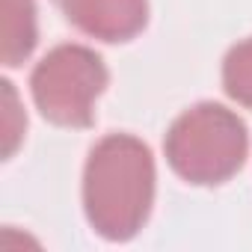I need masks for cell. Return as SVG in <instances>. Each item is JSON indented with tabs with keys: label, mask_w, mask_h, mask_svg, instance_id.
Segmentation results:
<instances>
[{
	"label": "cell",
	"mask_w": 252,
	"mask_h": 252,
	"mask_svg": "<svg viewBox=\"0 0 252 252\" xmlns=\"http://www.w3.org/2000/svg\"><path fill=\"white\" fill-rule=\"evenodd\" d=\"M155 158L134 134L101 137L83 166V211L95 234L110 243L134 240L155 205Z\"/></svg>",
	"instance_id": "1"
},
{
	"label": "cell",
	"mask_w": 252,
	"mask_h": 252,
	"mask_svg": "<svg viewBox=\"0 0 252 252\" xmlns=\"http://www.w3.org/2000/svg\"><path fill=\"white\" fill-rule=\"evenodd\" d=\"M169 169L196 187H217L234 178L249 155L246 122L217 104L202 101L184 110L163 137Z\"/></svg>",
	"instance_id": "2"
},
{
	"label": "cell",
	"mask_w": 252,
	"mask_h": 252,
	"mask_svg": "<svg viewBox=\"0 0 252 252\" xmlns=\"http://www.w3.org/2000/svg\"><path fill=\"white\" fill-rule=\"evenodd\" d=\"M107 83L110 71L104 60L86 45H57L30 74L36 110L57 128H89L95 122V101Z\"/></svg>",
	"instance_id": "3"
},
{
	"label": "cell",
	"mask_w": 252,
	"mask_h": 252,
	"mask_svg": "<svg viewBox=\"0 0 252 252\" xmlns=\"http://www.w3.org/2000/svg\"><path fill=\"white\" fill-rule=\"evenodd\" d=\"M65 21L98 42H131L149 24V0H57Z\"/></svg>",
	"instance_id": "4"
},
{
	"label": "cell",
	"mask_w": 252,
	"mask_h": 252,
	"mask_svg": "<svg viewBox=\"0 0 252 252\" xmlns=\"http://www.w3.org/2000/svg\"><path fill=\"white\" fill-rule=\"evenodd\" d=\"M3 63L9 68L21 65L36 42H39V24H36V3L33 0H3Z\"/></svg>",
	"instance_id": "5"
},
{
	"label": "cell",
	"mask_w": 252,
	"mask_h": 252,
	"mask_svg": "<svg viewBox=\"0 0 252 252\" xmlns=\"http://www.w3.org/2000/svg\"><path fill=\"white\" fill-rule=\"evenodd\" d=\"M222 89L225 95L252 110V39L237 42L222 60Z\"/></svg>",
	"instance_id": "6"
},
{
	"label": "cell",
	"mask_w": 252,
	"mask_h": 252,
	"mask_svg": "<svg viewBox=\"0 0 252 252\" xmlns=\"http://www.w3.org/2000/svg\"><path fill=\"white\" fill-rule=\"evenodd\" d=\"M3 86V158L9 160L24 137V128H27V119H24V110L18 104V95H15V86L9 80L0 83Z\"/></svg>",
	"instance_id": "7"
}]
</instances>
